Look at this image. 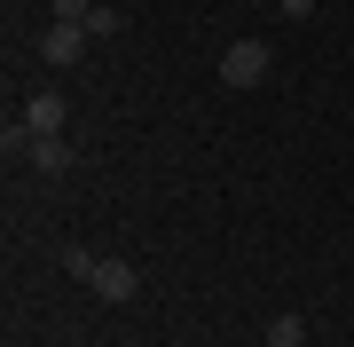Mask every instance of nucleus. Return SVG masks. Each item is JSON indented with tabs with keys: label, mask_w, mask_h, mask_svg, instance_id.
<instances>
[{
	"label": "nucleus",
	"mask_w": 354,
	"mask_h": 347,
	"mask_svg": "<svg viewBox=\"0 0 354 347\" xmlns=\"http://www.w3.org/2000/svg\"><path fill=\"white\" fill-rule=\"evenodd\" d=\"M64 269H71L79 284H87L95 300H134V292H142V276L127 269V260H102V253H79V244L64 253Z\"/></svg>",
	"instance_id": "f257e3e1"
},
{
	"label": "nucleus",
	"mask_w": 354,
	"mask_h": 347,
	"mask_svg": "<svg viewBox=\"0 0 354 347\" xmlns=\"http://www.w3.org/2000/svg\"><path fill=\"white\" fill-rule=\"evenodd\" d=\"M268 71H276L268 39H228V55H221V79H228V87H260Z\"/></svg>",
	"instance_id": "f03ea898"
},
{
	"label": "nucleus",
	"mask_w": 354,
	"mask_h": 347,
	"mask_svg": "<svg viewBox=\"0 0 354 347\" xmlns=\"http://www.w3.org/2000/svg\"><path fill=\"white\" fill-rule=\"evenodd\" d=\"M32 48H39V64H48V71H71L79 55H87V24H48Z\"/></svg>",
	"instance_id": "7ed1b4c3"
},
{
	"label": "nucleus",
	"mask_w": 354,
	"mask_h": 347,
	"mask_svg": "<svg viewBox=\"0 0 354 347\" xmlns=\"http://www.w3.org/2000/svg\"><path fill=\"white\" fill-rule=\"evenodd\" d=\"M64 118H71V103H64L55 87H39L32 103H24V127H32V134H64Z\"/></svg>",
	"instance_id": "20e7f679"
},
{
	"label": "nucleus",
	"mask_w": 354,
	"mask_h": 347,
	"mask_svg": "<svg viewBox=\"0 0 354 347\" xmlns=\"http://www.w3.org/2000/svg\"><path fill=\"white\" fill-rule=\"evenodd\" d=\"M24 166H32V174H71V142H64V134H32Z\"/></svg>",
	"instance_id": "39448f33"
},
{
	"label": "nucleus",
	"mask_w": 354,
	"mask_h": 347,
	"mask_svg": "<svg viewBox=\"0 0 354 347\" xmlns=\"http://www.w3.org/2000/svg\"><path fill=\"white\" fill-rule=\"evenodd\" d=\"M260 347H307V316H276L268 323V339Z\"/></svg>",
	"instance_id": "423d86ee"
},
{
	"label": "nucleus",
	"mask_w": 354,
	"mask_h": 347,
	"mask_svg": "<svg viewBox=\"0 0 354 347\" xmlns=\"http://www.w3.org/2000/svg\"><path fill=\"white\" fill-rule=\"evenodd\" d=\"M0 150H8V158L32 150V127H24V118H8V127H0Z\"/></svg>",
	"instance_id": "0eeeda50"
},
{
	"label": "nucleus",
	"mask_w": 354,
	"mask_h": 347,
	"mask_svg": "<svg viewBox=\"0 0 354 347\" xmlns=\"http://www.w3.org/2000/svg\"><path fill=\"white\" fill-rule=\"evenodd\" d=\"M48 8H55V24H87V16H95V0H48Z\"/></svg>",
	"instance_id": "6e6552de"
},
{
	"label": "nucleus",
	"mask_w": 354,
	"mask_h": 347,
	"mask_svg": "<svg viewBox=\"0 0 354 347\" xmlns=\"http://www.w3.org/2000/svg\"><path fill=\"white\" fill-rule=\"evenodd\" d=\"M276 8L291 16V24H307V16H315V0H276Z\"/></svg>",
	"instance_id": "1a4fd4ad"
}]
</instances>
